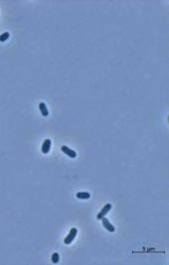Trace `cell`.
<instances>
[{
  "instance_id": "9",
  "label": "cell",
  "mask_w": 169,
  "mask_h": 265,
  "mask_svg": "<svg viewBox=\"0 0 169 265\" xmlns=\"http://www.w3.org/2000/svg\"><path fill=\"white\" fill-rule=\"evenodd\" d=\"M51 261H52V263H54V264L58 263V262H59V254H58V253H56V252H55V253L52 254Z\"/></svg>"
},
{
  "instance_id": "6",
  "label": "cell",
  "mask_w": 169,
  "mask_h": 265,
  "mask_svg": "<svg viewBox=\"0 0 169 265\" xmlns=\"http://www.w3.org/2000/svg\"><path fill=\"white\" fill-rule=\"evenodd\" d=\"M39 110H40L41 113L43 117H48L49 115V111H48V108H47L46 105L44 103H39Z\"/></svg>"
},
{
  "instance_id": "1",
  "label": "cell",
  "mask_w": 169,
  "mask_h": 265,
  "mask_svg": "<svg viewBox=\"0 0 169 265\" xmlns=\"http://www.w3.org/2000/svg\"><path fill=\"white\" fill-rule=\"evenodd\" d=\"M77 235V229L76 228H72L70 230V232H69V234L67 235V237H65V239H64V243H65L66 245H69L72 243V241L74 240V238L76 237Z\"/></svg>"
},
{
  "instance_id": "3",
  "label": "cell",
  "mask_w": 169,
  "mask_h": 265,
  "mask_svg": "<svg viewBox=\"0 0 169 265\" xmlns=\"http://www.w3.org/2000/svg\"><path fill=\"white\" fill-rule=\"evenodd\" d=\"M61 151L64 153V154H66L67 156H68V157L72 158V159L76 158V153L74 152V151L72 150V149L68 148V147H66V146H62V147H61Z\"/></svg>"
},
{
  "instance_id": "4",
  "label": "cell",
  "mask_w": 169,
  "mask_h": 265,
  "mask_svg": "<svg viewBox=\"0 0 169 265\" xmlns=\"http://www.w3.org/2000/svg\"><path fill=\"white\" fill-rule=\"evenodd\" d=\"M50 148H51V141L49 139H46L43 142V144H42V148H41L42 153L43 154H48V152L50 151Z\"/></svg>"
},
{
  "instance_id": "7",
  "label": "cell",
  "mask_w": 169,
  "mask_h": 265,
  "mask_svg": "<svg viewBox=\"0 0 169 265\" xmlns=\"http://www.w3.org/2000/svg\"><path fill=\"white\" fill-rule=\"evenodd\" d=\"M76 197L78 199H89L90 198V194L88 192H78L76 194Z\"/></svg>"
},
{
  "instance_id": "2",
  "label": "cell",
  "mask_w": 169,
  "mask_h": 265,
  "mask_svg": "<svg viewBox=\"0 0 169 265\" xmlns=\"http://www.w3.org/2000/svg\"><path fill=\"white\" fill-rule=\"evenodd\" d=\"M111 208H112V205H111L110 203H108V204L104 205V207L102 208V210H101V211L98 213V215H97V219L101 220L103 217H105V216H106V214H107V213L111 210Z\"/></svg>"
},
{
  "instance_id": "5",
  "label": "cell",
  "mask_w": 169,
  "mask_h": 265,
  "mask_svg": "<svg viewBox=\"0 0 169 265\" xmlns=\"http://www.w3.org/2000/svg\"><path fill=\"white\" fill-rule=\"evenodd\" d=\"M101 221H102V224L103 226L105 227V229H107L109 232H114L115 231V228H114V226L112 224H111L110 222H109L108 219H106L105 217H103L102 219H101Z\"/></svg>"
},
{
  "instance_id": "8",
  "label": "cell",
  "mask_w": 169,
  "mask_h": 265,
  "mask_svg": "<svg viewBox=\"0 0 169 265\" xmlns=\"http://www.w3.org/2000/svg\"><path fill=\"white\" fill-rule=\"evenodd\" d=\"M9 36H10V34H9L8 32H4V33H2L1 35H0V42H5L7 39L9 38Z\"/></svg>"
}]
</instances>
